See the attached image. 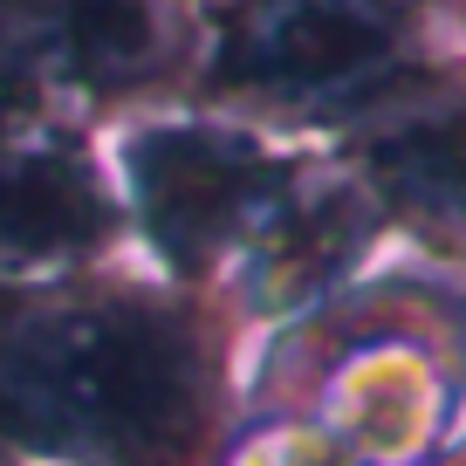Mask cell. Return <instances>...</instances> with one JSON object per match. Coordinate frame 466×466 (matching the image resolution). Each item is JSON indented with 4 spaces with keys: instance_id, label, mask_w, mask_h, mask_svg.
<instances>
[{
    "instance_id": "obj_1",
    "label": "cell",
    "mask_w": 466,
    "mask_h": 466,
    "mask_svg": "<svg viewBox=\"0 0 466 466\" xmlns=\"http://www.w3.org/2000/svg\"><path fill=\"white\" fill-rule=\"evenodd\" d=\"M0 425L35 446L178 466L206 425L199 350L158 309H76L0 329Z\"/></svg>"
},
{
    "instance_id": "obj_2",
    "label": "cell",
    "mask_w": 466,
    "mask_h": 466,
    "mask_svg": "<svg viewBox=\"0 0 466 466\" xmlns=\"http://www.w3.org/2000/svg\"><path fill=\"white\" fill-rule=\"evenodd\" d=\"M289 172L261 151L206 131H158L137 145V199L145 227L178 268H199L227 240L254 227L268 206H281Z\"/></svg>"
},
{
    "instance_id": "obj_3",
    "label": "cell",
    "mask_w": 466,
    "mask_h": 466,
    "mask_svg": "<svg viewBox=\"0 0 466 466\" xmlns=\"http://www.w3.org/2000/svg\"><path fill=\"white\" fill-rule=\"evenodd\" d=\"M391 0H248L227 28L219 83L240 89H329L391 56Z\"/></svg>"
},
{
    "instance_id": "obj_4",
    "label": "cell",
    "mask_w": 466,
    "mask_h": 466,
    "mask_svg": "<svg viewBox=\"0 0 466 466\" xmlns=\"http://www.w3.org/2000/svg\"><path fill=\"white\" fill-rule=\"evenodd\" d=\"M103 233V199L89 186L83 165L56 158V151H0V261H62V254L89 248Z\"/></svg>"
},
{
    "instance_id": "obj_5",
    "label": "cell",
    "mask_w": 466,
    "mask_h": 466,
    "mask_svg": "<svg viewBox=\"0 0 466 466\" xmlns=\"http://www.w3.org/2000/svg\"><path fill=\"white\" fill-rule=\"evenodd\" d=\"M370 165H378L384 192L405 199L411 213L466 219V103L439 96L384 116L370 131Z\"/></svg>"
},
{
    "instance_id": "obj_6",
    "label": "cell",
    "mask_w": 466,
    "mask_h": 466,
    "mask_svg": "<svg viewBox=\"0 0 466 466\" xmlns=\"http://www.w3.org/2000/svg\"><path fill=\"white\" fill-rule=\"evenodd\" d=\"M56 48L89 83H124L151 56V21L137 0H42Z\"/></svg>"
},
{
    "instance_id": "obj_7",
    "label": "cell",
    "mask_w": 466,
    "mask_h": 466,
    "mask_svg": "<svg viewBox=\"0 0 466 466\" xmlns=\"http://www.w3.org/2000/svg\"><path fill=\"white\" fill-rule=\"evenodd\" d=\"M35 110V56H28V35L21 21L0 7V124Z\"/></svg>"
}]
</instances>
